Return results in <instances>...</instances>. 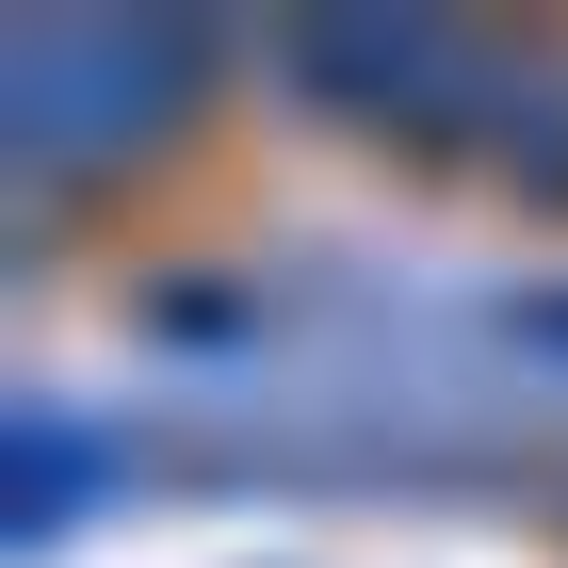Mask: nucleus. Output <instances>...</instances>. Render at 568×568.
<instances>
[{
    "mask_svg": "<svg viewBox=\"0 0 568 568\" xmlns=\"http://www.w3.org/2000/svg\"><path fill=\"white\" fill-rule=\"evenodd\" d=\"M487 342L536 374V406H568V276H552V293H504V308H487Z\"/></svg>",
    "mask_w": 568,
    "mask_h": 568,
    "instance_id": "obj_4",
    "label": "nucleus"
},
{
    "mask_svg": "<svg viewBox=\"0 0 568 568\" xmlns=\"http://www.w3.org/2000/svg\"><path fill=\"white\" fill-rule=\"evenodd\" d=\"M308 114H342V131H390L406 163H487V146H520L536 114V65L520 33H487V17H293L276 33Z\"/></svg>",
    "mask_w": 568,
    "mask_h": 568,
    "instance_id": "obj_2",
    "label": "nucleus"
},
{
    "mask_svg": "<svg viewBox=\"0 0 568 568\" xmlns=\"http://www.w3.org/2000/svg\"><path fill=\"white\" fill-rule=\"evenodd\" d=\"M131 487V455H114V423H82V406L17 390V552H65V536L98 520Z\"/></svg>",
    "mask_w": 568,
    "mask_h": 568,
    "instance_id": "obj_3",
    "label": "nucleus"
},
{
    "mask_svg": "<svg viewBox=\"0 0 568 568\" xmlns=\"http://www.w3.org/2000/svg\"><path fill=\"white\" fill-rule=\"evenodd\" d=\"M212 17H17L0 49V114H17V227H49V195L82 212L114 179H146L195 98H212Z\"/></svg>",
    "mask_w": 568,
    "mask_h": 568,
    "instance_id": "obj_1",
    "label": "nucleus"
}]
</instances>
